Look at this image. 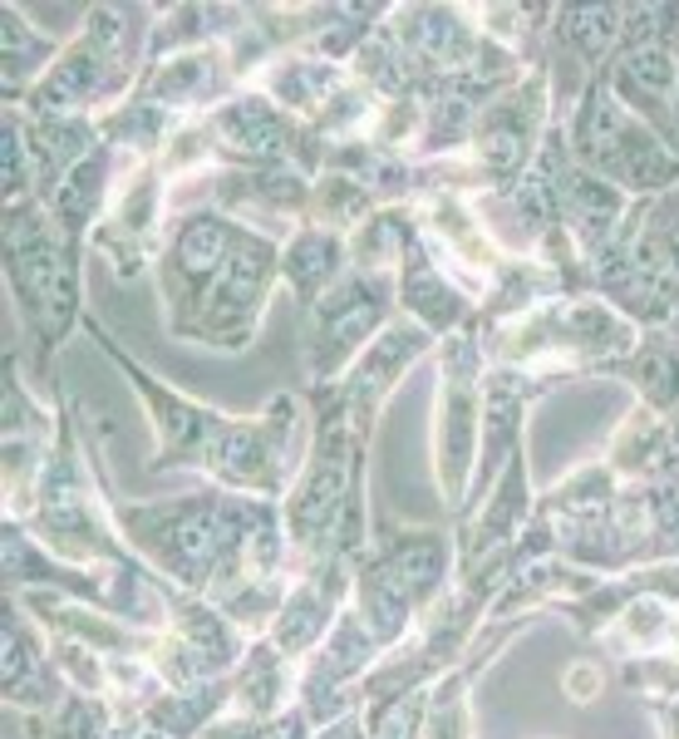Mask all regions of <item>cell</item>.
<instances>
[{"label": "cell", "instance_id": "obj_1", "mask_svg": "<svg viewBox=\"0 0 679 739\" xmlns=\"http://www.w3.org/2000/svg\"><path fill=\"white\" fill-rule=\"evenodd\" d=\"M595 686H601V675H595L591 665H576V671L566 675V690H572L576 700H591V690H595Z\"/></svg>", "mask_w": 679, "mask_h": 739}]
</instances>
